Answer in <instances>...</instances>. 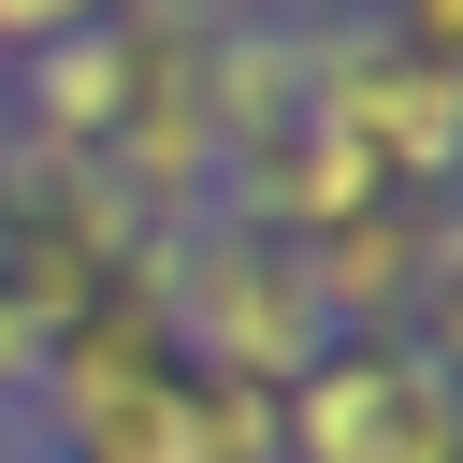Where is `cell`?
<instances>
[{
  "label": "cell",
  "instance_id": "6da1fadb",
  "mask_svg": "<svg viewBox=\"0 0 463 463\" xmlns=\"http://www.w3.org/2000/svg\"><path fill=\"white\" fill-rule=\"evenodd\" d=\"M130 275L159 289L174 376L289 391V376H304V362L333 347V318H318V275H304V246H275V232H246V217H188V232H159V246H145Z\"/></svg>",
  "mask_w": 463,
  "mask_h": 463
},
{
  "label": "cell",
  "instance_id": "7a4b0ae2",
  "mask_svg": "<svg viewBox=\"0 0 463 463\" xmlns=\"http://www.w3.org/2000/svg\"><path fill=\"white\" fill-rule=\"evenodd\" d=\"M275 463H463V376L449 347H318L275 391Z\"/></svg>",
  "mask_w": 463,
  "mask_h": 463
},
{
  "label": "cell",
  "instance_id": "3957f363",
  "mask_svg": "<svg viewBox=\"0 0 463 463\" xmlns=\"http://www.w3.org/2000/svg\"><path fill=\"white\" fill-rule=\"evenodd\" d=\"M304 275H318L333 347H362V333H391V347H449V275H463V232H449V203L376 188L347 232H318V246H304Z\"/></svg>",
  "mask_w": 463,
  "mask_h": 463
},
{
  "label": "cell",
  "instance_id": "277c9868",
  "mask_svg": "<svg viewBox=\"0 0 463 463\" xmlns=\"http://www.w3.org/2000/svg\"><path fill=\"white\" fill-rule=\"evenodd\" d=\"M116 116H130V43H116V14H87V29H58L43 58L0 72V145L43 159V174H87V159L116 145Z\"/></svg>",
  "mask_w": 463,
  "mask_h": 463
}]
</instances>
